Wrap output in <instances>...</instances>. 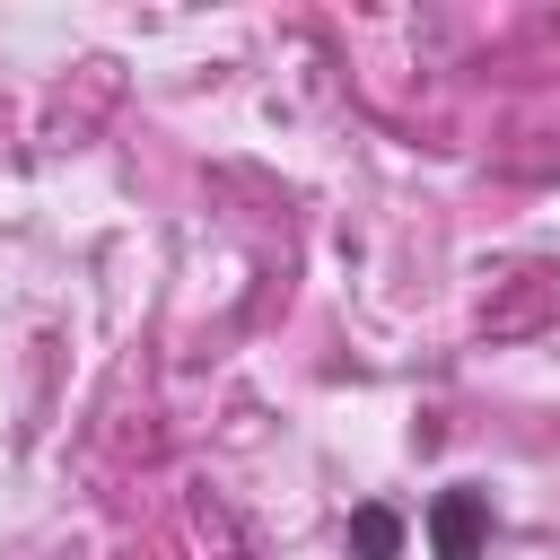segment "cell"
Wrapping results in <instances>:
<instances>
[{
  "label": "cell",
  "instance_id": "6da1fadb",
  "mask_svg": "<svg viewBox=\"0 0 560 560\" xmlns=\"http://www.w3.org/2000/svg\"><path fill=\"white\" fill-rule=\"evenodd\" d=\"M481 534H490V499L481 490H438V508H429L438 560H481Z\"/></svg>",
  "mask_w": 560,
  "mask_h": 560
},
{
  "label": "cell",
  "instance_id": "7a4b0ae2",
  "mask_svg": "<svg viewBox=\"0 0 560 560\" xmlns=\"http://www.w3.org/2000/svg\"><path fill=\"white\" fill-rule=\"evenodd\" d=\"M350 551H359V560H394V551H402V516H394V508H359V516H350Z\"/></svg>",
  "mask_w": 560,
  "mask_h": 560
}]
</instances>
